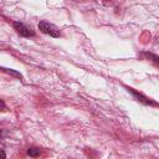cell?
Returning <instances> with one entry per match:
<instances>
[{"label":"cell","mask_w":159,"mask_h":159,"mask_svg":"<svg viewBox=\"0 0 159 159\" xmlns=\"http://www.w3.org/2000/svg\"><path fill=\"white\" fill-rule=\"evenodd\" d=\"M14 27H15V30H16L21 36L29 37V36H32V35H34V32H32L29 27H26L24 24H21V22H14Z\"/></svg>","instance_id":"7a4b0ae2"},{"label":"cell","mask_w":159,"mask_h":159,"mask_svg":"<svg viewBox=\"0 0 159 159\" xmlns=\"http://www.w3.org/2000/svg\"><path fill=\"white\" fill-rule=\"evenodd\" d=\"M27 154H29L30 157H37V155L40 154V149H37V148H30V149L27 150Z\"/></svg>","instance_id":"3957f363"},{"label":"cell","mask_w":159,"mask_h":159,"mask_svg":"<svg viewBox=\"0 0 159 159\" xmlns=\"http://www.w3.org/2000/svg\"><path fill=\"white\" fill-rule=\"evenodd\" d=\"M39 29L43 34H47V35H50L52 37H60V30L55 25H52V24H50L47 21H41L39 24Z\"/></svg>","instance_id":"6da1fadb"}]
</instances>
